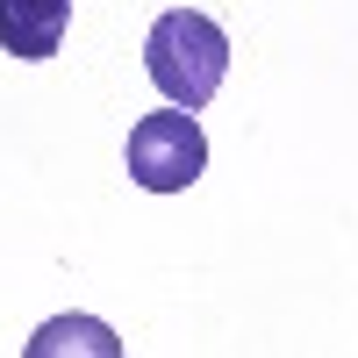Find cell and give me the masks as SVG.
Masks as SVG:
<instances>
[{
  "mask_svg": "<svg viewBox=\"0 0 358 358\" xmlns=\"http://www.w3.org/2000/svg\"><path fill=\"white\" fill-rule=\"evenodd\" d=\"M143 72L172 108H208L229 72V36L201 8H165L143 36Z\"/></svg>",
  "mask_w": 358,
  "mask_h": 358,
  "instance_id": "cell-1",
  "label": "cell"
},
{
  "mask_svg": "<svg viewBox=\"0 0 358 358\" xmlns=\"http://www.w3.org/2000/svg\"><path fill=\"white\" fill-rule=\"evenodd\" d=\"M72 22V0H0V50L15 57H57Z\"/></svg>",
  "mask_w": 358,
  "mask_h": 358,
  "instance_id": "cell-3",
  "label": "cell"
},
{
  "mask_svg": "<svg viewBox=\"0 0 358 358\" xmlns=\"http://www.w3.org/2000/svg\"><path fill=\"white\" fill-rule=\"evenodd\" d=\"M201 172H208V136L194 108H151L129 129V179L143 194H187Z\"/></svg>",
  "mask_w": 358,
  "mask_h": 358,
  "instance_id": "cell-2",
  "label": "cell"
},
{
  "mask_svg": "<svg viewBox=\"0 0 358 358\" xmlns=\"http://www.w3.org/2000/svg\"><path fill=\"white\" fill-rule=\"evenodd\" d=\"M65 344H86V351H101V358H115V337L101 330V322H50V330L36 337V344H29V351H65Z\"/></svg>",
  "mask_w": 358,
  "mask_h": 358,
  "instance_id": "cell-4",
  "label": "cell"
}]
</instances>
